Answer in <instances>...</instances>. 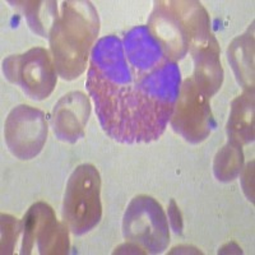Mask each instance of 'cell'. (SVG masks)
<instances>
[{"label": "cell", "mask_w": 255, "mask_h": 255, "mask_svg": "<svg viewBox=\"0 0 255 255\" xmlns=\"http://www.w3.org/2000/svg\"><path fill=\"white\" fill-rule=\"evenodd\" d=\"M87 87L105 131L122 143L157 139L177 102L180 72L148 27L96 44Z\"/></svg>", "instance_id": "6da1fadb"}, {"label": "cell", "mask_w": 255, "mask_h": 255, "mask_svg": "<svg viewBox=\"0 0 255 255\" xmlns=\"http://www.w3.org/2000/svg\"><path fill=\"white\" fill-rule=\"evenodd\" d=\"M100 22L90 1H65L50 32L55 69L64 79H74L86 69L88 52L99 35Z\"/></svg>", "instance_id": "7a4b0ae2"}, {"label": "cell", "mask_w": 255, "mask_h": 255, "mask_svg": "<svg viewBox=\"0 0 255 255\" xmlns=\"http://www.w3.org/2000/svg\"><path fill=\"white\" fill-rule=\"evenodd\" d=\"M64 218L76 235L90 231L99 223L100 175L93 166H79L70 176L64 198Z\"/></svg>", "instance_id": "3957f363"}, {"label": "cell", "mask_w": 255, "mask_h": 255, "mask_svg": "<svg viewBox=\"0 0 255 255\" xmlns=\"http://www.w3.org/2000/svg\"><path fill=\"white\" fill-rule=\"evenodd\" d=\"M4 73L9 81L18 84L33 100L46 99L56 84L55 67L49 52L41 47L6 59Z\"/></svg>", "instance_id": "277c9868"}, {"label": "cell", "mask_w": 255, "mask_h": 255, "mask_svg": "<svg viewBox=\"0 0 255 255\" xmlns=\"http://www.w3.org/2000/svg\"><path fill=\"white\" fill-rule=\"evenodd\" d=\"M124 234L149 253L165 250L170 239L168 227L161 206L153 198L139 197L131 202L124 218Z\"/></svg>", "instance_id": "5b68a950"}, {"label": "cell", "mask_w": 255, "mask_h": 255, "mask_svg": "<svg viewBox=\"0 0 255 255\" xmlns=\"http://www.w3.org/2000/svg\"><path fill=\"white\" fill-rule=\"evenodd\" d=\"M47 124L44 114L29 106H18L5 123V140L9 149L20 159H29L44 147Z\"/></svg>", "instance_id": "8992f818"}, {"label": "cell", "mask_w": 255, "mask_h": 255, "mask_svg": "<svg viewBox=\"0 0 255 255\" xmlns=\"http://www.w3.org/2000/svg\"><path fill=\"white\" fill-rule=\"evenodd\" d=\"M24 238L22 254H29L38 241L41 254H63L68 252V231L56 222L54 212L47 204L37 203L24 216Z\"/></svg>", "instance_id": "52a82bcc"}, {"label": "cell", "mask_w": 255, "mask_h": 255, "mask_svg": "<svg viewBox=\"0 0 255 255\" xmlns=\"http://www.w3.org/2000/svg\"><path fill=\"white\" fill-rule=\"evenodd\" d=\"M183 96L177 102V113L172 125L190 142H200L209 133L211 110L206 93L195 83L194 78L184 83Z\"/></svg>", "instance_id": "ba28073f"}, {"label": "cell", "mask_w": 255, "mask_h": 255, "mask_svg": "<svg viewBox=\"0 0 255 255\" xmlns=\"http://www.w3.org/2000/svg\"><path fill=\"white\" fill-rule=\"evenodd\" d=\"M90 115L87 97L81 92L64 96L54 110V130L59 139L76 142L83 135L84 125Z\"/></svg>", "instance_id": "9c48e42d"}, {"label": "cell", "mask_w": 255, "mask_h": 255, "mask_svg": "<svg viewBox=\"0 0 255 255\" xmlns=\"http://www.w3.org/2000/svg\"><path fill=\"white\" fill-rule=\"evenodd\" d=\"M254 100L252 93H244L232 105L231 119L229 123V133L232 139L238 143L249 142L253 139V127H254Z\"/></svg>", "instance_id": "30bf717a"}]
</instances>
